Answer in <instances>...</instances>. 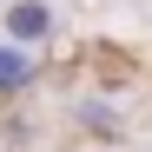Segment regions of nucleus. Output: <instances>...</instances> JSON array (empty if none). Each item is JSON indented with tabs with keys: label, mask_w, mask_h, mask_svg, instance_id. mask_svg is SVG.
I'll return each mask as SVG.
<instances>
[{
	"label": "nucleus",
	"mask_w": 152,
	"mask_h": 152,
	"mask_svg": "<svg viewBox=\"0 0 152 152\" xmlns=\"http://www.w3.org/2000/svg\"><path fill=\"white\" fill-rule=\"evenodd\" d=\"M0 33H7L13 46H46L60 33V7H53V0H13L7 20H0Z\"/></svg>",
	"instance_id": "f257e3e1"
},
{
	"label": "nucleus",
	"mask_w": 152,
	"mask_h": 152,
	"mask_svg": "<svg viewBox=\"0 0 152 152\" xmlns=\"http://www.w3.org/2000/svg\"><path fill=\"white\" fill-rule=\"evenodd\" d=\"M33 80V60H27V46H0V93H20V86H27Z\"/></svg>",
	"instance_id": "f03ea898"
}]
</instances>
